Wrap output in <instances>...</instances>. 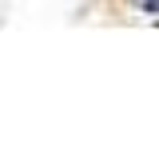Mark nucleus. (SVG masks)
I'll use <instances>...</instances> for the list:
<instances>
[{"instance_id": "obj_1", "label": "nucleus", "mask_w": 159, "mask_h": 159, "mask_svg": "<svg viewBox=\"0 0 159 159\" xmlns=\"http://www.w3.org/2000/svg\"><path fill=\"white\" fill-rule=\"evenodd\" d=\"M143 4V12H151V16H159V0H139Z\"/></svg>"}]
</instances>
